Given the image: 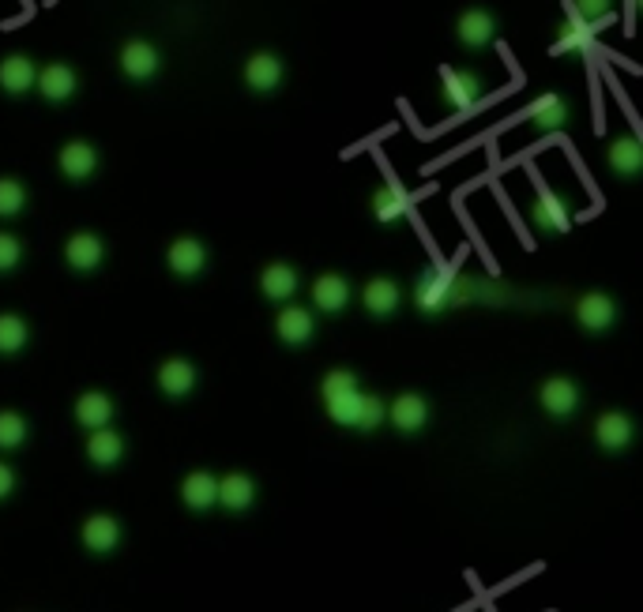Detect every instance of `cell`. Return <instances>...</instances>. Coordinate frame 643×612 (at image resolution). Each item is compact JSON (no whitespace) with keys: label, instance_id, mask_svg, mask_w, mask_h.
Returning a JSON list of instances; mask_svg holds the SVG:
<instances>
[{"label":"cell","instance_id":"obj_1","mask_svg":"<svg viewBox=\"0 0 643 612\" xmlns=\"http://www.w3.org/2000/svg\"><path fill=\"white\" fill-rule=\"evenodd\" d=\"M414 301L422 312H444L448 305L459 301V282L452 275H444V271H429V275L418 282V290H414Z\"/></svg>","mask_w":643,"mask_h":612},{"label":"cell","instance_id":"obj_2","mask_svg":"<svg viewBox=\"0 0 643 612\" xmlns=\"http://www.w3.org/2000/svg\"><path fill=\"white\" fill-rule=\"evenodd\" d=\"M482 76L474 72H459V68H444L440 72V98L452 109H471L478 98H482Z\"/></svg>","mask_w":643,"mask_h":612},{"label":"cell","instance_id":"obj_3","mask_svg":"<svg viewBox=\"0 0 643 612\" xmlns=\"http://www.w3.org/2000/svg\"><path fill=\"white\" fill-rule=\"evenodd\" d=\"M166 263H170V271L177 278H196L204 275L207 267V248L204 241H196V237H177L166 252Z\"/></svg>","mask_w":643,"mask_h":612},{"label":"cell","instance_id":"obj_4","mask_svg":"<svg viewBox=\"0 0 643 612\" xmlns=\"http://www.w3.org/2000/svg\"><path fill=\"white\" fill-rule=\"evenodd\" d=\"M158 68H162V57H158V49L151 42H125V49H121V72L132 83L155 79Z\"/></svg>","mask_w":643,"mask_h":612},{"label":"cell","instance_id":"obj_5","mask_svg":"<svg viewBox=\"0 0 643 612\" xmlns=\"http://www.w3.org/2000/svg\"><path fill=\"white\" fill-rule=\"evenodd\" d=\"M542 410H546L549 417H572L576 410H580V387L572 380H565V376H553V380L542 383Z\"/></svg>","mask_w":643,"mask_h":612},{"label":"cell","instance_id":"obj_6","mask_svg":"<svg viewBox=\"0 0 643 612\" xmlns=\"http://www.w3.org/2000/svg\"><path fill=\"white\" fill-rule=\"evenodd\" d=\"M34 87H38V94H42L46 102L61 106V102H68V98L79 91V79L68 64H46V68L38 72V79H34Z\"/></svg>","mask_w":643,"mask_h":612},{"label":"cell","instance_id":"obj_7","mask_svg":"<svg viewBox=\"0 0 643 612\" xmlns=\"http://www.w3.org/2000/svg\"><path fill=\"white\" fill-rule=\"evenodd\" d=\"M497 16L493 12H486V8H471V12H463L459 16V23H455V34H459V42L471 49H482L489 46L493 38H497Z\"/></svg>","mask_w":643,"mask_h":612},{"label":"cell","instance_id":"obj_8","mask_svg":"<svg viewBox=\"0 0 643 612\" xmlns=\"http://www.w3.org/2000/svg\"><path fill=\"white\" fill-rule=\"evenodd\" d=\"M57 162H61V173L68 181H87V177H95L98 169V151L91 143H83V139H72V143H64L61 154H57Z\"/></svg>","mask_w":643,"mask_h":612},{"label":"cell","instance_id":"obj_9","mask_svg":"<svg viewBox=\"0 0 643 612\" xmlns=\"http://www.w3.org/2000/svg\"><path fill=\"white\" fill-rule=\"evenodd\" d=\"M83 549L95 552V556H110L117 545H121V522L113 515H91L83 522Z\"/></svg>","mask_w":643,"mask_h":612},{"label":"cell","instance_id":"obj_10","mask_svg":"<svg viewBox=\"0 0 643 612\" xmlns=\"http://www.w3.org/2000/svg\"><path fill=\"white\" fill-rule=\"evenodd\" d=\"M64 260H68L72 271L91 275V271H98L102 260H106V245H102V237H95V233H76V237L64 245Z\"/></svg>","mask_w":643,"mask_h":612},{"label":"cell","instance_id":"obj_11","mask_svg":"<svg viewBox=\"0 0 643 612\" xmlns=\"http://www.w3.org/2000/svg\"><path fill=\"white\" fill-rule=\"evenodd\" d=\"M283 76L286 68L275 53H256V57H249V64H245V83H249L256 94L279 91V87H283Z\"/></svg>","mask_w":643,"mask_h":612},{"label":"cell","instance_id":"obj_12","mask_svg":"<svg viewBox=\"0 0 643 612\" xmlns=\"http://www.w3.org/2000/svg\"><path fill=\"white\" fill-rule=\"evenodd\" d=\"M34 79H38V68H34L31 57L12 53V57H4V61H0V91H4V94L19 98V94L31 91Z\"/></svg>","mask_w":643,"mask_h":612},{"label":"cell","instance_id":"obj_13","mask_svg":"<svg viewBox=\"0 0 643 612\" xmlns=\"http://www.w3.org/2000/svg\"><path fill=\"white\" fill-rule=\"evenodd\" d=\"M87 459L102 466V470H110L117 462L125 459V436L121 432H113L110 425H102V429H91V440H87Z\"/></svg>","mask_w":643,"mask_h":612},{"label":"cell","instance_id":"obj_14","mask_svg":"<svg viewBox=\"0 0 643 612\" xmlns=\"http://www.w3.org/2000/svg\"><path fill=\"white\" fill-rule=\"evenodd\" d=\"M632 436H636V425H632V417L628 414H602L595 425V440L602 451H625L632 444Z\"/></svg>","mask_w":643,"mask_h":612},{"label":"cell","instance_id":"obj_15","mask_svg":"<svg viewBox=\"0 0 643 612\" xmlns=\"http://www.w3.org/2000/svg\"><path fill=\"white\" fill-rule=\"evenodd\" d=\"M576 316H580V327H587V331H610L613 323H617V301L613 297H606V293H587L580 301V308H576Z\"/></svg>","mask_w":643,"mask_h":612},{"label":"cell","instance_id":"obj_16","mask_svg":"<svg viewBox=\"0 0 643 612\" xmlns=\"http://www.w3.org/2000/svg\"><path fill=\"white\" fill-rule=\"evenodd\" d=\"M313 305L328 316H339L350 305V282L343 275H320L313 282Z\"/></svg>","mask_w":643,"mask_h":612},{"label":"cell","instance_id":"obj_17","mask_svg":"<svg viewBox=\"0 0 643 612\" xmlns=\"http://www.w3.org/2000/svg\"><path fill=\"white\" fill-rule=\"evenodd\" d=\"M196 365L192 361H181V357H173L166 365L158 368V387H162V395L170 398H185L192 395V387H196Z\"/></svg>","mask_w":643,"mask_h":612},{"label":"cell","instance_id":"obj_18","mask_svg":"<svg viewBox=\"0 0 643 612\" xmlns=\"http://www.w3.org/2000/svg\"><path fill=\"white\" fill-rule=\"evenodd\" d=\"M388 421L399 432H422L425 421H429V402L422 395H399L388 410Z\"/></svg>","mask_w":643,"mask_h":612},{"label":"cell","instance_id":"obj_19","mask_svg":"<svg viewBox=\"0 0 643 612\" xmlns=\"http://www.w3.org/2000/svg\"><path fill=\"white\" fill-rule=\"evenodd\" d=\"M527 121L534 128H542V132H561L568 124V102L561 94H542L538 102H531L527 109Z\"/></svg>","mask_w":643,"mask_h":612},{"label":"cell","instance_id":"obj_20","mask_svg":"<svg viewBox=\"0 0 643 612\" xmlns=\"http://www.w3.org/2000/svg\"><path fill=\"white\" fill-rule=\"evenodd\" d=\"M606 158H610V169L617 173V177H640V169H643V147H640V139H632V136H617L610 143V151H606Z\"/></svg>","mask_w":643,"mask_h":612},{"label":"cell","instance_id":"obj_21","mask_svg":"<svg viewBox=\"0 0 643 612\" xmlns=\"http://www.w3.org/2000/svg\"><path fill=\"white\" fill-rule=\"evenodd\" d=\"M181 500L189 511H207V507L219 504V477L204 474V470H196V474L185 477V485H181Z\"/></svg>","mask_w":643,"mask_h":612},{"label":"cell","instance_id":"obj_22","mask_svg":"<svg viewBox=\"0 0 643 612\" xmlns=\"http://www.w3.org/2000/svg\"><path fill=\"white\" fill-rule=\"evenodd\" d=\"M219 504L226 511H249L256 504V481L249 474H226L219 481Z\"/></svg>","mask_w":643,"mask_h":612},{"label":"cell","instance_id":"obj_23","mask_svg":"<svg viewBox=\"0 0 643 612\" xmlns=\"http://www.w3.org/2000/svg\"><path fill=\"white\" fill-rule=\"evenodd\" d=\"M361 301H365V308H369L377 320H388L395 308H399V301H403V293H399V286H395L392 278H373V282L365 286V293H361Z\"/></svg>","mask_w":643,"mask_h":612},{"label":"cell","instance_id":"obj_24","mask_svg":"<svg viewBox=\"0 0 643 612\" xmlns=\"http://www.w3.org/2000/svg\"><path fill=\"white\" fill-rule=\"evenodd\" d=\"M76 421L83 429H102L113 421V398L102 395V391H87V395L76 398Z\"/></svg>","mask_w":643,"mask_h":612},{"label":"cell","instance_id":"obj_25","mask_svg":"<svg viewBox=\"0 0 643 612\" xmlns=\"http://www.w3.org/2000/svg\"><path fill=\"white\" fill-rule=\"evenodd\" d=\"M260 290H264L267 301H286V297L298 293V271L290 263H271L260 275Z\"/></svg>","mask_w":643,"mask_h":612},{"label":"cell","instance_id":"obj_26","mask_svg":"<svg viewBox=\"0 0 643 612\" xmlns=\"http://www.w3.org/2000/svg\"><path fill=\"white\" fill-rule=\"evenodd\" d=\"M275 331L283 338L286 346H305L309 338H313V316L305 312V308H283L279 312V320H275Z\"/></svg>","mask_w":643,"mask_h":612},{"label":"cell","instance_id":"obj_27","mask_svg":"<svg viewBox=\"0 0 643 612\" xmlns=\"http://www.w3.org/2000/svg\"><path fill=\"white\" fill-rule=\"evenodd\" d=\"M373 215H377V222H384V226H392V222H399V218L407 215L410 199L403 188H395V184H384V188H377L373 192Z\"/></svg>","mask_w":643,"mask_h":612},{"label":"cell","instance_id":"obj_28","mask_svg":"<svg viewBox=\"0 0 643 612\" xmlns=\"http://www.w3.org/2000/svg\"><path fill=\"white\" fill-rule=\"evenodd\" d=\"M27 342H31L27 320L16 316V312H4L0 316V357H16V353L27 350Z\"/></svg>","mask_w":643,"mask_h":612},{"label":"cell","instance_id":"obj_29","mask_svg":"<svg viewBox=\"0 0 643 612\" xmlns=\"http://www.w3.org/2000/svg\"><path fill=\"white\" fill-rule=\"evenodd\" d=\"M534 222L542 226V230H568V207L561 196H553V192H538L534 199Z\"/></svg>","mask_w":643,"mask_h":612},{"label":"cell","instance_id":"obj_30","mask_svg":"<svg viewBox=\"0 0 643 612\" xmlns=\"http://www.w3.org/2000/svg\"><path fill=\"white\" fill-rule=\"evenodd\" d=\"M361 391L358 387H350V391H339V395L324 398L328 402V417L335 425H343V429H354V421H358V410H361Z\"/></svg>","mask_w":643,"mask_h":612},{"label":"cell","instance_id":"obj_31","mask_svg":"<svg viewBox=\"0 0 643 612\" xmlns=\"http://www.w3.org/2000/svg\"><path fill=\"white\" fill-rule=\"evenodd\" d=\"M587 49H591V27H587V19H580L568 8V27L561 42H553V53H587Z\"/></svg>","mask_w":643,"mask_h":612},{"label":"cell","instance_id":"obj_32","mask_svg":"<svg viewBox=\"0 0 643 612\" xmlns=\"http://www.w3.org/2000/svg\"><path fill=\"white\" fill-rule=\"evenodd\" d=\"M27 436H31L27 417L16 410H0V451H16L27 444Z\"/></svg>","mask_w":643,"mask_h":612},{"label":"cell","instance_id":"obj_33","mask_svg":"<svg viewBox=\"0 0 643 612\" xmlns=\"http://www.w3.org/2000/svg\"><path fill=\"white\" fill-rule=\"evenodd\" d=\"M27 207V188L16 177H0V218H16Z\"/></svg>","mask_w":643,"mask_h":612},{"label":"cell","instance_id":"obj_34","mask_svg":"<svg viewBox=\"0 0 643 612\" xmlns=\"http://www.w3.org/2000/svg\"><path fill=\"white\" fill-rule=\"evenodd\" d=\"M388 421V406L380 402V398H361V410H358V421H354V429L358 432H377L380 425Z\"/></svg>","mask_w":643,"mask_h":612},{"label":"cell","instance_id":"obj_35","mask_svg":"<svg viewBox=\"0 0 643 612\" xmlns=\"http://www.w3.org/2000/svg\"><path fill=\"white\" fill-rule=\"evenodd\" d=\"M19 263H23V245H19V237H12V233H0V275L16 271Z\"/></svg>","mask_w":643,"mask_h":612},{"label":"cell","instance_id":"obj_36","mask_svg":"<svg viewBox=\"0 0 643 612\" xmlns=\"http://www.w3.org/2000/svg\"><path fill=\"white\" fill-rule=\"evenodd\" d=\"M572 12L580 19H595V23H606L610 19V12H613V0H572L568 4Z\"/></svg>","mask_w":643,"mask_h":612},{"label":"cell","instance_id":"obj_37","mask_svg":"<svg viewBox=\"0 0 643 612\" xmlns=\"http://www.w3.org/2000/svg\"><path fill=\"white\" fill-rule=\"evenodd\" d=\"M350 387H358V376L346 372V368H335V372H328L324 383H320V395L331 398V395H339V391H350Z\"/></svg>","mask_w":643,"mask_h":612},{"label":"cell","instance_id":"obj_38","mask_svg":"<svg viewBox=\"0 0 643 612\" xmlns=\"http://www.w3.org/2000/svg\"><path fill=\"white\" fill-rule=\"evenodd\" d=\"M16 470H12V466H8V462H0V500H8V496H12V492H16Z\"/></svg>","mask_w":643,"mask_h":612}]
</instances>
